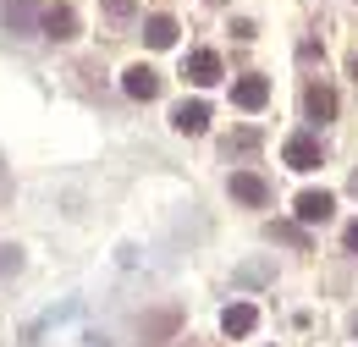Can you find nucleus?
Segmentation results:
<instances>
[{"label":"nucleus","instance_id":"17","mask_svg":"<svg viewBox=\"0 0 358 347\" xmlns=\"http://www.w3.org/2000/svg\"><path fill=\"white\" fill-rule=\"evenodd\" d=\"M105 11H110V17H133L138 0H105Z\"/></svg>","mask_w":358,"mask_h":347},{"label":"nucleus","instance_id":"15","mask_svg":"<svg viewBox=\"0 0 358 347\" xmlns=\"http://www.w3.org/2000/svg\"><path fill=\"white\" fill-rule=\"evenodd\" d=\"M254 149H259V127H243V132L226 138V160H231V155H254Z\"/></svg>","mask_w":358,"mask_h":347},{"label":"nucleus","instance_id":"8","mask_svg":"<svg viewBox=\"0 0 358 347\" xmlns=\"http://www.w3.org/2000/svg\"><path fill=\"white\" fill-rule=\"evenodd\" d=\"M122 88H127L133 99H155V94H160V72L138 61V66H127V72H122Z\"/></svg>","mask_w":358,"mask_h":347},{"label":"nucleus","instance_id":"9","mask_svg":"<svg viewBox=\"0 0 358 347\" xmlns=\"http://www.w3.org/2000/svg\"><path fill=\"white\" fill-rule=\"evenodd\" d=\"M39 34H45V39H72V34H78V17H72V6H45V17H39Z\"/></svg>","mask_w":358,"mask_h":347},{"label":"nucleus","instance_id":"12","mask_svg":"<svg viewBox=\"0 0 358 347\" xmlns=\"http://www.w3.org/2000/svg\"><path fill=\"white\" fill-rule=\"evenodd\" d=\"M177 325H182V309H160V314H149V320H143V347L166 342Z\"/></svg>","mask_w":358,"mask_h":347},{"label":"nucleus","instance_id":"2","mask_svg":"<svg viewBox=\"0 0 358 347\" xmlns=\"http://www.w3.org/2000/svg\"><path fill=\"white\" fill-rule=\"evenodd\" d=\"M281 160L292 166V171H314L325 155H320V138H309V132H292L287 138V149H281Z\"/></svg>","mask_w":358,"mask_h":347},{"label":"nucleus","instance_id":"1","mask_svg":"<svg viewBox=\"0 0 358 347\" xmlns=\"http://www.w3.org/2000/svg\"><path fill=\"white\" fill-rule=\"evenodd\" d=\"M226 187H231V199H243V204H254V210L275 199V193H270V182L259 171H231V176H226Z\"/></svg>","mask_w":358,"mask_h":347},{"label":"nucleus","instance_id":"3","mask_svg":"<svg viewBox=\"0 0 358 347\" xmlns=\"http://www.w3.org/2000/svg\"><path fill=\"white\" fill-rule=\"evenodd\" d=\"M182 78H187V83H199V88L221 83V55H215V50H193V55L182 61Z\"/></svg>","mask_w":358,"mask_h":347},{"label":"nucleus","instance_id":"16","mask_svg":"<svg viewBox=\"0 0 358 347\" xmlns=\"http://www.w3.org/2000/svg\"><path fill=\"white\" fill-rule=\"evenodd\" d=\"M22 270V254L17 248H0V276H17Z\"/></svg>","mask_w":358,"mask_h":347},{"label":"nucleus","instance_id":"11","mask_svg":"<svg viewBox=\"0 0 358 347\" xmlns=\"http://www.w3.org/2000/svg\"><path fill=\"white\" fill-rule=\"evenodd\" d=\"M254 325H259V309H254V304H226V314H221L226 337H248Z\"/></svg>","mask_w":358,"mask_h":347},{"label":"nucleus","instance_id":"19","mask_svg":"<svg viewBox=\"0 0 358 347\" xmlns=\"http://www.w3.org/2000/svg\"><path fill=\"white\" fill-rule=\"evenodd\" d=\"M348 72H353V78H358V55H353V61H348Z\"/></svg>","mask_w":358,"mask_h":347},{"label":"nucleus","instance_id":"21","mask_svg":"<svg viewBox=\"0 0 358 347\" xmlns=\"http://www.w3.org/2000/svg\"><path fill=\"white\" fill-rule=\"evenodd\" d=\"M353 331H358V314H353Z\"/></svg>","mask_w":358,"mask_h":347},{"label":"nucleus","instance_id":"7","mask_svg":"<svg viewBox=\"0 0 358 347\" xmlns=\"http://www.w3.org/2000/svg\"><path fill=\"white\" fill-rule=\"evenodd\" d=\"M303 116H309V122H331V116H336V88L309 83L303 88Z\"/></svg>","mask_w":358,"mask_h":347},{"label":"nucleus","instance_id":"10","mask_svg":"<svg viewBox=\"0 0 358 347\" xmlns=\"http://www.w3.org/2000/svg\"><path fill=\"white\" fill-rule=\"evenodd\" d=\"M171 127L177 132H204L210 127V105H204V99H182L177 111H171Z\"/></svg>","mask_w":358,"mask_h":347},{"label":"nucleus","instance_id":"6","mask_svg":"<svg viewBox=\"0 0 358 347\" xmlns=\"http://www.w3.org/2000/svg\"><path fill=\"white\" fill-rule=\"evenodd\" d=\"M265 99H270L265 78H237V83H231V105H237V111H265Z\"/></svg>","mask_w":358,"mask_h":347},{"label":"nucleus","instance_id":"4","mask_svg":"<svg viewBox=\"0 0 358 347\" xmlns=\"http://www.w3.org/2000/svg\"><path fill=\"white\" fill-rule=\"evenodd\" d=\"M331 215H336V199H331L325 187H309V193H298V220H303V226H325Z\"/></svg>","mask_w":358,"mask_h":347},{"label":"nucleus","instance_id":"20","mask_svg":"<svg viewBox=\"0 0 358 347\" xmlns=\"http://www.w3.org/2000/svg\"><path fill=\"white\" fill-rule=\"evenodd\" d=\"M348 187H353V193H358V171H353V182H348Z\"/></svg>","mask_w":358,"mask_h":347},{"label":"nucleus","instance_id":"5","mask_svg":"<svg viewBox=\"0 0 358 347\" xmlns=\"http://www.w3.org/2000/svg\"><path fill=\"white\" fill-rule=\"evenodd\" d=\"M0 11H6V28L11 34H39V17H45L39 0H6Z\"/></svg>","mask_w":358,"mask_h":347},{"label":"nucleus","instance_id":"18","mask_svg":"<svg viewBox=\"0 0 358 347\" xmlns=\"http://www.w3.org/2000/svg\"><path fill=\"white\" fill-rule=\"evenodd\" d=\"M348 254H358V220L348 226Z\"/></svg>","mask_w":358,"mask_h":347},{"label":"nucleus","instance_id":"14","mask_svg":"<svg viewBox=\"0 0 358 347\" xmlns=\"http://www.w3.org/2000/svg\"><path fill=\"white\" fill-rule=\"evenodd\" d=\"M231 281H237V287H265V281H275V270H270L265 260H248V264L231 270Z\"/></svg>","mask_w":358,"mask_h":347},{"label":"nucleus","instance_id":"13","mask_svg":"<svg viewBox=\"0 0 358 347\" xmlns=\"http://www.w3.org/2000/svg\"><path fill=\"white\" fill-rule=\"evenodd\" d=\"M143 39H149V50H171L177 44V22L171 17H149L143 22Z\"/></svg>","mask_w":358,"mask_h":347}]
</instances>
